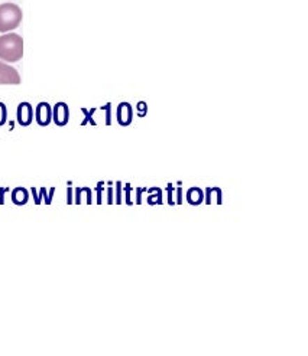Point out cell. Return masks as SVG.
Instances as JSON below:
<instances>
[{"label": "cell", "mask_w": 308, "mask_h": 356, "mask_svg": "<svg viewBox=\"0 0 308 356\" xmlns=\"http://www.w3.org/2000/svg\"><path fill=\"white\" fill-rule=\"evenodd\" d=\"M24 56V39L16 33L0 36V59L5 63H17Z\"/></svg>", "instance_id": "1"}, {"label": "cell", "mask_w": 308, "mask_h": 356, "mask_svg": "<svg viewBox=\"0 0 308 356\" xmlns=\"http://www.w3.org/2000/svg\"><path fill=\"white\" fill-rule=\"evenodd\" d=\"M22 22V10L15 3L0 5V32L16 29Z\"/></svg>", "instance_id": "2"}, {"label": "cell", "mask_w": 308, "mask_h": 356, "mask_svg": "<svg viewBox=\"0 0 308 356\" xmlns=\"http://www.w3.org/2000/svg\"><path fill=\"white\" fill-rule=\"evenodd\" d=\"M21 84V75L19 72L8 65L6 63L0 61V86H19Z\"/></svg>", "instance_id": "3"}, {"label": "cell", "mask_w": 308, "mask_h": 356, "mask_svg": "<svg viewBox=\"0 0 308 356\" xmlns=\"http://www.w3.org/2000/svg\"><path fill=\"white\" fill-rule=\"evenodd\" d=\"M52 120L56 126L64 127L70 120V110L66 103H56L52 110Z\"/></svg>", "instance_id": "4"}, {"label": "cell", "mask_w": 308, "mask_h": 356, "mask_svg": "<svg viewBox=\"0 0 308 356\" xmlns=\"http://www.w3.org/2000/svg\"><path fill=\"white\" fill-rule=\"evenodd\" d=\"M35 118L36 123L41 127H47L52 120V108L48 103H40L35 110Z\"/></svg>", "instance_id": "5"}, {"label": "cell", "mask_w": 308, "mask_h": 356, "mask_svg": "<svg viewBox=\"0 0 308 356\" xmlns=\"http://www.w3.org/2000/svg\"><path fill=\"white\" fill-rule=\"evenodd\" d=\"M33 120V108L29 103H21L17 107V123L22 127L31 126Z\"/></svg>", "instance_id": "6"}, {"label": "cell", "mask_w": 308, "mask_h": 356, "mask_svg": "<svg viewBox=\"0 0 308 356\" xmlns=\"http://www.w3.org/2000/svg\"><path fill=\"white\" fill-rule=\"evenodd\" d=\"M116 117H118V123L122 127L130 126L132 122H133V108H132V106L129 103H121L118 106Z\"/></svg>", "instance_id": "7"}, {"label": "cell", "mask_w": 308, "mask_h": 356, "mask_svg": "<svg viewBox=\"0 0 308 356\" xmlns=\"http://www.w3.org/2000/svg\"><path fill=\"white\" fill-rule=\"evenodd\" d=\"M185 200L192 207H199L204 202V191L199 186H194V188H190L185 193Z\"/></svg>", "instance_id": "8"}, {"label": "cell", "mask_w": 308, "mask_h": 356, "mask_svg": "<svg viewBox=\"0 0 308 356\" xmlns=\"http://www.w3.org/2000/svg\"><path fill=\"white\" fill-rule=\"evenodd\" d=\"M28 201H29V192H28V189L19 186V188H15L12 191V202L15 205H19V207L26 205Z\"/></svg>", "instance_id": "9"}, {"label": "cell", "mask_w": 308, "mask_h": 356, "mask_svg": "<svg viewBox=\"0 0 308 356\" xmlns=\"http://www.w3.org/2000/svg\"><path fill=\"white\" fill-rule=\"evenodd\" d=\"M217 197V205H222V189L217 188V186H208L206 188V204L207 205H211V202H213V197Z\"/></svg>", "instance_id": "10"}, {"label": "cell", "mask_w": 308, "mask_h": 356, "mask_svg": "<svg viewBox=\"0 0 308 356\" xmlns=\"http://www.w3.org/2000/svg\"><path fill=\"white\" fill-rule=\"evenodd\" d=\"M148 204L149 205H161L162 204V191L160 188L157 189V195H153V196L149 197Z\"/></svg>", "instance_id": "11"}, {"label": "cell", "mask_w": 308, "mask_h": 356, "mask_svg": "<svg viewBox=\"0 0 308 356\" xmlns=\"http://www.w3.org/2000/svg\"><path fill=\"white\" fill-rule=\"evenodd\" d=\"M8 122V110L3 103H0V127Z\"/></svg>", "instance_id": "12"}, {"label": "cell", "mask_w": 308, "mask_h": 356, "mask_svg": "<svg viewBox=\"0 0 308 356\" xmlns=\"http://www.w3.org/2000/svg\"><path fill=\"white\" fill-rule=\"evenodd\" d=\"M116 204L118 205L122 204V184L121 182L116 184Z\"/></svg>", "instance_id": "13"}, {"label": "cell", "mask_w": 308, "mask_h": 356, "mask_svg": "<svg viewBox=\"0 0 308 356\" xmlns=\"http://www.w3.org/2000/svg\"><path fill=\"white\" fill-rule=\"evenodd\" d=\"M167 191H168V204L172 207V205H176V202H174V200H172V191H174V186L172 185H168L167 186Z\"/></svg>", "instance_id": "14"}, {"label": "cell", "mask_w": 308, "mask_h": 356, "mask_svg": "<svg viewBox=\"0 0 308 356\" xmlns=\"http://www.w3.org/2000/svg\"><path fill=\"white\" fill-rule=\"evenodd\" d=\"M146 189H148V188H137V193H138V195H137V197H138L137 204H138V205L142 204V193L146 192Z\"/></svg>", "instance_id": "15"}, {"label": "cell", "mask_w": 308, "mask_h": 356, "mask_svg": "<svg viewBox=\"0 0 308 356\" xmlns=\"http://www.w3.org/2000/svg\"><path fill=\"white\" fill-rule=\"evenodd\" d=\"M125 191H126V204H128V205H132V201H130V191H132V186H130V185H126V186H125Z\"/></svg>", "instance_id": "16"}, {"label": "cell", "mask_w": 308, "mask_h": 356, "mask_svg": "<svg viewBox=\"0 0 308 356\" xmlns=\"http://www.w3.org/2000/svg\"><path fill=\"white\" fill-rule=\"evenodd\" d=\"M102 192H103V186H102V184H99V186H98V204L99 205H102Z\"/></svg>", "instance_id": "17"}, {"label": "cell", "mask_w": 308, "mask_h": 356, "mask_svg": "<svg viewBox=\"0 0 308 356\" xmlns=\"http://www.w3.org/2000/svg\"><path fill=\"white\" fill-rule=\"evenodd\" d=\"M6 192H9V189H8V188H2V189H0V205H3V204H5L3 195H5Z\"/></svg>", "instance_id": "18"}, {"label": "cell", "mask_w": 308, "mask_h": 356, "mask_svg": "<svg viewBox=\"0 0 308 356\" xmlns=\"http://www.w3.org/2000/svg\"><path fill=\"white\" fill-rule=\"evenodd\" d=\"M107 197H109V200H107V204H109V205H111V204H113V188H111V186L107 189Z\"/></svg>", "instance_id": "19"}, {"label": "cell", "mask_w": 308, "mask_h": 356, "mask_svg": "<svg viewBox=\"0 0 308 356\" xmlns=\"http://www.w3.org/2000/svg\"><path fill=\"white\" fill-rule=\"evenodd\" d=\"M177 197H178V200H177V202H176V204L181 205V204H183V193H181V188H178V189H177Z\"/></svg>", "instance_id": "20"}, {"label": "cell", "mask_w": 308, "mask_h": 356, "mask_svg": "<svg viewBox=\"0 0 308 356\" xmlns=\"http://www.w3.org/2000/svg\"><path fill=\"white\" fill-rule=\"evenodd\" d=\"M72 201H71V188L68 189V204H71Z\"/></svg>", "instance_id": "21"}]
</instances>
